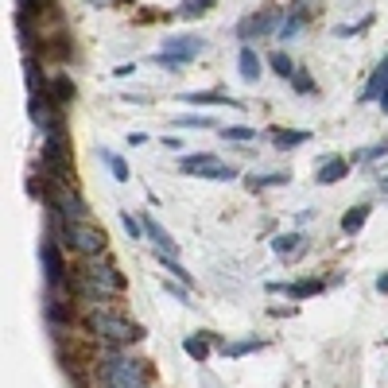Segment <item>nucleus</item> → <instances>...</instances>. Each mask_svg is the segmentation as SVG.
<instances>
[{"label": "nucleus", "mask_w": 388, "mask_h": 388, "mask_svg": "<svg viewBox=\"0 0 388 388\" xmlns=\"http://www.w3.org/2000/svg\"><path fill=\"white\" fill-rule=\"evenodd\" d=\"M86 326L109 345H128V342H140V338H144V330L132 323V318H125L121 311H113L109 303H105V307H89Z\"/></svg>", "instance_id": "nucleus-1"}, {"label": "nucleus", "mask_w": 388, "mask_h": 388, "mask_svg": "<svg viewBox=\"0 0 388 388\" xmlns=\"http://www.w3.org/2000/svg\"><path fill=\"white\" fill-rule=\"evenodd\" d=\"M144 381H148L144 361H132V357H109L97 369V384L101 388H144Z\"/></svg>", "instance_id": "nucleus-2"}, {"label": "nucleus", "mask_w": 388, "mask_h": 388, "mask_svg": "<svg viewBox=\"0 0 388 388\" xmlns=\"http://www.w3.org/2000/svg\"><path fill=\"white\" fill-rule=\"evenodd\" d=\"M59 233H62V245H70L82 257L105 253V233L97 226H89V221H59Z\"/></svg>", "instance_id": "nucleus-3"}, {"label": "nucleus", "mask_w": 388, "mask_h": 388, "mask_svg": "<svg viewBox=\"0 0 388 388\" xmlns=\"http://www.w3.org/2000/svg\"><path fill=\"white\" fill-rule=\"evenodd\" d=\"M202 51H206V39L202 35H175V39L163 43V51L155 55V62L175 70V66H183V62H194Z\"/></svg>", "instance_id": "nucleus-4"}, {"label": "nucleus", "mask_w": 388, "mask_h": 388, "mask_svg": "<svg viewBox=\"0 0 388 388\" xmlns=\"http://www.w3.org/2000/svg\"><path fill=\"white\" fill-rule=\"evenodd\" d=\"M179 167L187 171V175H198V179H218V183H226V179H233L237 171L229 167V163H221L218 155H210V152H202V155H187Z\"/></svg>", "instance_id": "nucleus-5"}, {"label": "nucleus", "mask_w": 388, "mask_h": 388, "mask_svg": "<svg viewBox=\"0 0 388 388\" xmlns=\"http://www.w3.org/2000/svg\"><path fill=\"white\" fill-rule=\"evenodd\" d=\"M373 97H381V109H388V59L377 66L373 82H369V89H365V101H373Z\"/></svg>", "instance_id": "nucleus-6"}, {"label": "nucleus", "mask_w": 388, "mask_h": 388, "mask_svg": "<svg viewBox=\"0 0 388 388\" xmlns=\"http://www.w3.org/2000/svg\"><path fill=\"white\" fill-rule=\"evenodd\" d=\"M39 257H43V268H47V284H59V279H62V257H59V249H55V245L51 241H47L43 245V249H39Z\"/></svg>", "instance_id": "nucleus-7"}, {"label": "nucleus", "mask_w": 388, "mask_h": 388, "mask_svg": "<svg viewBox=\"0 0 388 388\" xmlns=\"http://www.w3.org/2000/svg\"><path fill=\"white\" fill-rule=\"evenodd\" d=\"M272 20H276V12L249 16V20L241 23V35H245V39H253V35H268V31H272Z\"/></svg>", "instance_id": "nucleus-8"}, {"label": "nucleus", "mask_w": 388, "mask_h": 388, "mask_svg": "<svg viewBox=\"0 0 388 388\" xmlns=\"http://www.w3.org/2000/svg\"><path fill=\"white\" fill-rule=\"evenodd\" d=\"M144 229H148V237H152V241H155V249H160V257H175V253H179V249H175V241H171V237L163 233V229L155 226L152 218L144 221Z\"/></svg>", "instance_id": "nucleus-9"}, {"label": "nucleus", "mask_w": 388, "mask_h": 388, "mask_svg": "<svg viewBox=\"0 0 388 388\" xmlns=\"http://www.w3.org/2000/svg\"><path fill=\"white\" fill-rule=\"evenodd\" d=\"M345 171H350V163L345 160H326V163H318V183H338V179H345Z\"/></svg>", "instance_id": "nucleus-10"}, {"label": "nucleus", "mask_w": 388, "mask_h": 388, "mask_svg": "<svg viewBox=\"0 0 388 388\" xmlns=\"http://www.w3.org/2000/svg\"><path fill=\"white\" fill-rule=\"evenodd\" d=\"M241 78L245 82H257L260 78V59H257L253 47H245V51H241Z\"/></svg>", "instance_id": "nucleus-11"}, {"label": "nucleus", "mask_w": 388, "mask_h": 388, "mask_svg": "<svg viewBox=\"0 0 388 388\" xmlns=\"http://www.w3.org/2000/svg\"><path fill=\"white\" fill-rule=\"evenodd\" d=\"M183 101H194V105H229V109H237L233 97L226 94H183Z\"/></svg>", "instance_id": "nucleus-12"}, {"label": "nucleus", "mask_w": 388, "mask_h": 388, "mask_svg": "<svg viewBox=\"0 0 388 388\" xmlns=\"http://www.w3.org/2000/svg\"><path fill=\"white\" fill-rule=\"evenodd\" d=\"M365 218H369V206H353V210L342 218V229L345 233H357V229L365 226Z\"/></svg>", "instance_id": "nucleus-13"}, {"label": "nucleus", "mask_w": 388, "mask_h": 388, "mask_svg": "<svg viewBox=\"0 0 388 388\" xmlns=\"http://www.w3.org/2000/svg\"><path fill=\"white\" fill-rule=\"evenodd\" d=\"M272 140H276L279 148H292V144H307L311 132H287V128H272Z\"/></svg>", "instance_id": "nucleus-14"}, {"label": "nucleus", "mask_w": 388, "mask_h": 388, "mask_svg": "<svg viewBox=\"0 0 388 388\" xmlns=\"http://www.w3.org/2000/svg\"><path fill=\"white\" fill-rule=\"evenodd\" d=\"M299 241H303L299 233H279L276 241H272V249H276L279 257H292V253H299Z\"/></svg>", "instance_id": "nucleus-15"}, {"label": "nucleus", "mask_w": 388, "mask_h": 388, "mask_svg": "<svg viewBox=\"0 0 388 388\" xmlns=\"http://www.w3.org/2000/svg\"><path fill=\"white\" fill-rule=\"evenodd\" d=\"M183 350H187V353H191V357H194V361H206V357H210V342H206V338H202V334H194V338H187V342H183Z\"/></svg>", "instance_id": "nucleus-16"}, {"label": "nucleus", "mask_w": 388, "mask_h": 388, "mask_svg": "<svg viewBox=\"0 0 388 388\" xmlns=\"http://www.w3.org/2000/svg\"><path fill=\"white\" fill-rule=\"evenodd\" d=\"M51 97H55V105H66V101H74V82L70 78H55L51 82Z\"/></svg>", "instance_id": "nucleus-17"}, {"label": "nucleus", "mask_w": 388, "mask_h": 388, "mask_svg": "<svg viewBox=\"0 0 388 388\" xmlns=\"http://www.w3.org/2000/svg\"><path fill=\"white\" fill-rule=\"evenodd\" d=\"M101 160L109 163V171H113V179H117V183H128V167H125V160H121V155L101 152Z\"/></svg>", "instance_id": "nucleus-18"}, {"label": "nucleus", "mask_w": 388, "mask_h": 388, "mask_svg": "<svg viewBox=\"0 0 388 388\" xmlns=\"http://www.w3.org/2000/svg\"><path fill=\"white\" fill-rule=\"evenodd\" d=\"M318 287H323L318 279H303V284H292V287H284V292L292 295V299H307V295H315V292H318Z\"/></svg>", "instance_id": "nucleus-19"}, {"label": "nucleus", "mask_w": 388, "mask_h": 388, "mask_svg": "<svg viewBox=\"0 0 388 388\" xmlns=\"http://www.w3.org/2000/svg\"><path fill=\"white\" fill-rule=\"evenodd\" d=\"M284 183H287V175H260V179L253 175V179H249L253 191H264V187H284Z\"/></svg>", "instance_id": "nucleus-20"}, {"label": "nucleus", "mask_w": 388, "mask_h": 388, "mask_svg": "<svg viewBox=\"0 0 388 388\" xmlns=\"http://www.w3.org/2000/svg\"><path fill=\"white\" fill-rule=\"evenodd\" d=\"M272 70H276L279 78H295V66H292L287 55H272Z\"/></svg>", "instance_id": "nucleus-21"}, {"label": "nucleus", "mask_w": 388, "mask_h": 388, "mask_svg": "<svg viewBox=\"0 0 388 388\" xmlns=\"http://www.w3.org/2000/svg\"><path fill=\"white\" fill-rule=\"evenodd\" d=\"M210 4H214V0H187V4H183V16H198V12H206Z\"/></svg>", "instance_id": "nucleus-22"}, {"label": "nucleus", "mask_w": 388, "mask_h": 388, "mask_svg": "<svg viewBox=\"0 0 388 388\" xmlns=\"http://www.w3.org/2000/svg\"><path fill=\"white\" fill-rule=\"evenodd\" d=\"M292 82H295V89H299V94H311V89H315V82H311L303 70H295V78H292Z\"/></svg>", "instance_id": "nucleus-23"}, {"label": "nucleus", "mask_w": 388, "mask_h": 388, "mask_svg": "<svg viewBox=\"0 0 388 388\" xmlns=\"http://www.w3.org/2000/svg\"><path fill=\"white\" fill-rule=\"evenodd\" d=\"M226 140H257L253 128H226Z\"/></svg>", "instance_id": "nucleus-24"}, {"label": "nucleus", "mask_w": 388, "mask_h": 388, "mask_svg": "<svg viewBox=\"0 0 388 388\" xmlns=\"http://www.w3.org/2000/svg\"><path fill=\"white\" fill-rule=\"evenodd\" d=\"M121 221H125V229L132 233V241H136V237H140V221L132 218V214H121Z\"/></svg>", "instance_id": "nucleus-25"}, {"label": "nucleus", "mask_w": 388, "mask_h": 388, "mask_svg": "<svg viewBox=\"0 0 388 388\" xmlns=\"http://www.w3.org/2000/svg\"><path fill=\"white\" fill-rule=\"evenodd\" d=\"M260 342H237V345H226V353H249V350H257Z\"/></svg>", "instance_id": "nucleus-26"}, {"label": "nucleus", "mask_w": 388, "mask_h": 388, "mask_svg": "<svg viewBox=\"0 0 388 388\" xmlns=\"http://www.w3.org/2000/svg\"><path fill=\"white\" fill-rule=\"evenodd\" d=\"M377 287H381V292L388 295V276H381V279H377Z\"/></svg>", "instance_id": "nucleus-27"}, {"label": "nucleus", "mask_w": 388, "mask_h": 388, "mask_svg": "<svg viewBox=\"0 0 388 388\" xmlns=\"http://www.w3.org/2000/svg\"><path fill=\"white\" fill-rule=\"evenodd\" d=\"M381 194L388 198V179H381Z\"/></svg>", "instance_id": "nucleus-28"}]
</instances>
